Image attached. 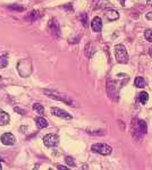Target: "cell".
<instances>
[{
	"label": "cell",
	"instance_id": "obj_1",
	"mask_svg": "<svg viewBox=\"0 0 152 170\" xmlns=\"http://www.w3.org/2000/svg\"><path fill=\"white\" fill-rule=\"evenodd\" d=\"M43 93L47 96H49V98L54 99V100H58V101L64 102L66 105L73 106V99L67 95L66 93H60L57 92V91H54V90H48V89L43 90Z\"/></svg>",
	"mask_w": 152,
	"mask_h": 170
},
{
	"label": "cell",
	"instance_id": "obj_2",
	"mask_svg": "<svg viewBox=\"0 0 152 170\" xmlns=\"http://www.w3.org/2000/svg\"><path fill=\"white\" fill-rule=\"evenodd\" d=\"M115 58L120 64H126L128 61V54L124 44L115 45Z\"/></svg>",
	"mask_w": 152,
	"mask_h": 170
},
{
	"label": "cell",
	"instance_id": "obj_3",
	"mask_svg": "<svg viewBox=\"0 0 152 170\" xmlns=\"http://www.w3.org/2000/svg\"><path fill=\"white\" fill-rule=\"evenodd\" d=\"M91 149H92L93 152H97V153H99V154H102V155H109V154H111V152H113L111 146L108 145V144H106V143L93 144Z\"/></svg>",
	"mask_w": 152,
	"mask_h": 170
},
{
	"label": "cell",
	"instance_id": "obj_4",
	"mask_svg": "<svg viewBox=\"0 0 152 170\" xmlns=\"http://www.w3.org/2000/svg\"><path fill=\"white\" fill-rule=\"evenodd\" d=\"M59 143V137L56 134H47L43 137V144L47 147H56Z\"/></svg>",
	"mask_w": 152,
	"mask_h": 170
},
{
	"label": "cell",
	"instance_id": "obj_5",
	"mask_svg": "<svg viewBox=\"0 0 152 170\" xmlns=\"http://www.w3.org/2000/svg\"><path fill=\"white\" fill-rule=\"evenodd\" d=\"M107 93L111 100H118V90L116 87V82L108 81L107 83Z\"/></svg>",
	"mask_w": 152,
	"mask_h": 170
},
{
	"label": "cell",
	"instance_id": "obj_6",
	"mask_svg": "<svg viewBox=\"0 0 152 170\" xmlns=\"http://www.w3.org/2000/svg\"><path fill=\"white\" fill-rule=\"evenodd\" d=\"M49 31H50V34L54 39H59L60 38V26L55 18H52L49 22Z\"/></svg>",
	"mask_w": 152,
	"mask_h": 170
},
{
	"label": "cell",
	"instance_id": "obj_7",
	"mask_svg": "<svg viewBox=\"0 0 152 170\" xmlns=\"http://www.w3.org/2000/svg\"><path fill=\"white\" fill-rule=\"evenodd\" d=\"M51 113H52L54 116L60 117V118H63V119H66V120H72L73 118L72 115H69L67 111L58 109V108H51Z\"/></svg>",
	"mask_w": 152,
	"mask_h": 170
},
{
	"label": "cell",
	"instance_id": "obj_8",
	"mask_svg": "<svg viewBox=\"0 0 152 170\" xmlns=\"http://www.w3.org/2000/svg\"><path fill=\"white\" fill-rule=\"evenodd\" d=\"M1 143L5 144V145H14L16 142L15 136L10 133H5V134L1 135Z\"/></svg>",
	"mask_w": 152,
	"mask_h": 170
},
{
	"label": "cell",
	"instance_id": "obj_9",
	"mask_svg": "<svg viewBox=\"0 0 152 170\" xmlns=\"http://www.w3.org/2000/svg\"><path fill=\"white\" fill-rule=\"evenodd\" d=\"M103 14L108 21H110V22L116 21V19L119 18V14H118V12L115 10V9H106Z\"/></svg>",
	"mask_w": 152,
	"mask_h": 170
},
{
	"label": "cell",
	"instance_id": "obj_10",
	"mask_svg": "<svg viewBox=\"0 0 152 170\" xmlns=\"http://www.w3.org/2000/svg\"><path fill=\"white\" fill-rule=\"evenodd\" d=\"M91 27L94 32H100L102 28V21L100 17H94L92 19V23H91Z\"/></svg>",
	"mask_w": 152,
	"mask_h": 170
},
{
	"label": "cell",
	"instance_id": "obj_11",
	"mask_svg": "<svg viewBox=\"0 0 152 170\" xmlns=\"http://www.w3.org/2000/svg\"><path fill=\"white\" fill-rule=\"evenodd\" d=\"M41 16L42 14L40 13V10H32V12H30L25 16V19H27V21H30V22H34L36 21L38 18L41 17Z\"/></svg>",
	"mask_w": 152,
	"mask_h": 170
},
{
	"label": "cell",
	"instance_id": "obj_12",
	"mask_svg": "<svg viewBox=\"0 0 152 170\" xmlns=\"http://www.w3.org/2000/svg\"><path fill=\"white\" fill-rule=\"evenodd\" d=\"M35 125H36V127L39 129H42V128H45L47 126H48V121L43 118V117H36L35 119Z\"/></svg>",
	"mask_w": 152,
	"mask_h": 170
},
{
	"label": "cell",
	"instance_id": "obj_13",
	"mask_svg": "<svg viewBox=\"0 0 152 170\" xmlns=\"http://www.w3.org/2000/svg\"><path fill=\"white\" fill-rule=\"evenodd\" d=\"M10 120V117L7 112H5L3 110H0V126L7 125Z\"/></svg>",
	"mask_w": 152,
	"mask_h": 170
},
{
	"label": "cell",
	"instance_id": "obj_14",
	"mask_svg": "<svg viewBox=\"0 0 152 170\" xmlns=\"http://www.w3.org/2000/svg\"><path fill=\"white\" fill-rule=\"evenodd\" d=\"M94 54V48H93V44L92 43H87L86 47H85V56L87 58H91Z\"/></svg>",
	"mask_w": 152,
	"mask_h": 170
},
{
	"label": "cell",
	"instance_id": "obj_15",
	"mask_svg": "<svg viewBox=\"0 0 152 170\" xmlns=\"http://www.w3.org/2000/svg\"><path fill=\"white\" fill-rule=\"evenodd\" d=\"M134 84H135V86L139 87V89H142V87H144L146 85L145 80H144V78H142V77H136V78H135Z\"/></svg>",
	"mask_w": 152,
	"mask_h": 170
},
{
	"label": "cell",
	"instance_id": "obj_16",
	"mask_svg": "<svg viewBox=\"0 0 152 170\" xmlns=\"http://www.w3.org/2000/svg\"><path fill=\"white\" fill-rule=\"evenodd\" d=\"M33 110L35 111V112H38L39 115H45V108H43V106L40 105V103H34L33 105Z\"/></svg>",
	"mask_w": 152,
	"mask_h": 170
},
{
	"label": "cell",
	"instance_id": "obj_17",
	"mask_svg": "<svg viewBox=\"0 0 152 170\" xmlns=\"http://www.w3.org/2000/svg\"><path fill=\"white\" fill-rule=\"evenodd\" d=\"M148 100H149V95H148V93L146 92H142L140 94V101L142 105H144V103H146L148 102Z\"/></svg>",
	"mask_w": 152,
	"mask_h": 170
},
{
	"label": "cell",
	"instance_id": "obj_18",
	"mask_svg": "<svg viewBox=\"0 0 152 170\" xmlns=\"http://www.w3.org/2000/svg\"><path fill=\"white\" fill-rule=\"evenodd\" d=\"M8 9H12V10H15V12H23L24 7L18 6V5H10V6H8Z\"/></svg>",
	"mask_w": 152,
	"mask_h": 170
},
{
	"label": "cell",
	"instance_id": "obj_19",
	"mask_svg": "<svg viewBox=\"0 0 152 170\" xmlns=\"http://www.w3.org/2000/svg\"><path fill=\"white\" fill-rule=\"evenodd\" d=\"M80 18H81V22H82V24H83V26L86 27V26H87V15H86V14H85V13H83V14H81Z\"/></svg>",
	"mask_w": 152,
	"mask_h": 170
},
{
	"label": "cell",
	"instance_id": "obj_20",
	"mask_svg": "<svg viewBox=\"0 0 152 170\" xmlns=\"http://www.w3.org/2000/svg\"><path fill=\"white\" fill-rule=\"evenodd\" d=\"M144 38L149 42H152V30H146L144 32Z\"/></svg>",
	"mask_w": 152,
	"mask_h": 170
},
{
	"label": "cell",
	"instance_id": "obj_21",
	"mask_svg": "<svg viewBox=\"0 0 152 170\" xmlns=\"http://www.w3.org/2000/svg\"><path fill=\"white\" fill-rule=\"evenodd\" d=\"M65 161H66V163L68 164V166H71V167H74V166H75V161H74V159H73L72 157H66Z\"/></svg>",
	"mask_w": 152,
	"mask_h": 170
},
{
	"label": "cell",
	"instance_id": "obj_22",
	"mask_svg": "<svg viewBox=\"0 0 152 170\" xmlns=\"http://www.w3.org/2000/svg\"><path fill=\"white\" fill-rule=\"evenodd\" d=\"M87 133H90V134H94V135H103L104 131H90V129H87Z\"/></svg>",
	"mask_w": 152,
	"mask_h": 170
},
{
	"label": "cell",
	"instance_id": "obj_23",
	"mask_svg": "<svg viewBox=\"0 0 152 170\" xmlns=\"http://www.w3.org/2000/svg\"><path fill=\"white\" fill-rule=\"evenodd\" d=\"M57 169H59V170H66V169H68L67 167H64V166H61V164H58L57 166Z\"/></svg>",
	"mask_w": 152,
	"mask_h": 170
},
{
	"label": "cell",
	"instance_id": "obj_24",
	"mask_svg": "<svg viewBox=\"0 0 152 170\" xmlns=\"http://www.w3.org/2000/svg\"><path fill=\"white\" fill-rule=\"evenodd\" d=\"M15 110H16V112H18V113H23V115H24V111H23V110H21V109H19V108H17V107H16L15 108Z\"/></svg>",
	"mask_w": 152,
	"mask_h": 170
},
{
	"label": "cell",
	"instance_id": "obj_25",
	"mask_svg": "<svg viewBox=\"0 0 152 170\" xmlns=\"http://www.w3.org/2000/svg\"><path fill=\"white\" fill-rule=\"evenodd\" d=\"M119 3H122V5H124V3H125V0H119Z\"/></svg>",
	"mask_w": 152,
	"mask_h": 170
},
{
	"label": "cell",
	"instance_id": "obj_26",
	"mask_svg": "<svg viewBox=\"0 0 152 170\" xmlns=\"http://www.w3.org/2000/svg\"><path fill=\"white\" fill-rule=\"evenodd\" d=\"M149 54H150V56H151V57H152V48H151V49H150V51H149Z\"/></svg>",
	"mask_w": 152,
	"mask_h": 170
},
{
	"label": "cell",
	"instance_id": "obj_27",
	"mask_svg": "<svg viewBox=\"0 0 152 170\" xmlns=\"http://www.w3.org/2000/svg\"><path fill=\"white\" fill-rule=\"evenodd\" d=\"M148 3H150V5H152V0H148Z\"/></svg>",
	"mask_w": 152,
	"mask_h": 170
},
{
	"label": "cell",
	"instance_id": "obj_28",
	"mask_svg": "<svg viewBox=\"0 0 152 170\" xmlns=\"http://www.w3.org/2000/svg\"><path fill=\"white\" fill-rule=\"evenodd\" d=\"M0 161H3V159H1V158H0Z\"/></svg>",
	"mask_w": 152,
	"mask_h": 170
}]
</instances>
